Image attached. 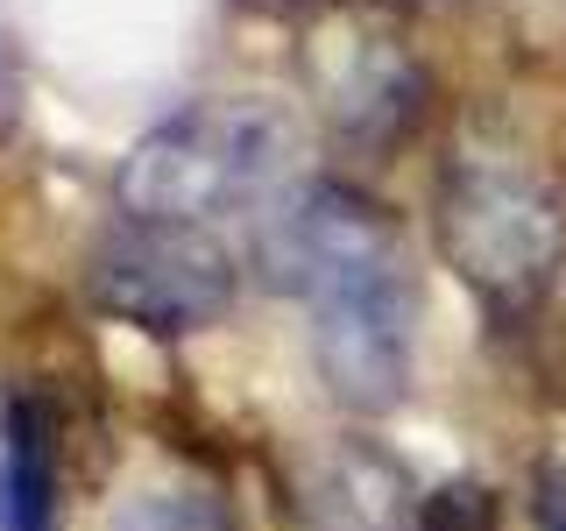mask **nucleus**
<instances>
[{
    "label": "nucleus",
    "instance_id": "obj_12",
    "mask_svg": "<svg viewBox=\"0 0 566 531\" xmlns=\"http://www.w3.org/2000/svg\"><path fill=\"white\" fill-rule=\"evenodd\" d=\"M411 8H418V0H411Z\"/></svg>",
    "mask_w": 566,
    "mask_h": 531
},
{
    "label": "nucleus",
    "instance_id": "obj_9",
    "mask_svg": "<svg viewBox=\"0 0 566 531\" xmlns=\"http://www.w3.org/2000/svg\"><path fill=\"white\" fill-rule=\"evenodd\" d=\"M418 531H495V496L489 482H447V489H432L424 496V510H418Z\"/></svg>",
    "mask_w": 566,
    "mask_h": 531
},
{
    "label": "nucleus",
    "instance_id": "obj_3",
    "mask_svg": "<svg viewBox=\"0 0 566 531\" xmlns=\"http://www.w3.org/2000/svg\"><path fill=\"white\" fill-rule=\"evenodd\" d=\"M432 235L489 319H531L566 256V206L517 142L460 135L432 185Z\"/></svg>",
    "mask_w": 566,
    "mask_h": 531
},
{
    "label": "nucleus",
    "instance_id": "obj_8",
    "mask_svg": "<svg viewBox=\"0 0 566 531\" xmlns=\"http://www.w3.org/2000/svg\"><path fill=\"white\" fill-rule=\"evenodd\" d=\"M106 531H234V524L206 489H142L135 503H120V518Z\"/></svg>",
    "mask_w": 566,
    "mask_h": 531
},
{
    "label": "nucleus",
    "instance_id": "obj_11",
    "mask_svg": "<svg viewBox=\"0 0 566 531\" xmlns=\"http://www.w3.org/2000/svg\"><path fill=\"white\" fill-rule=\"evenodd\" d=\"M255 8H297V0H255Z\"/></svg>",
    "mask_w": 566,
    "mask_h": 531
},
{
    "label": "nucleus",
    "instance_id": "obj_2",
    "mask_svg": "<svg viewBox=\"0 0 566 531\" xmlns=\"http://www.w3.org/2000/svg\"><path fill=\"white\" fill-rule=\"evenodd\" d=\"M297 170V114L270 93H212L177 106L120 156V220L212 227L270 206Z\"/></svg>",
    "mask_w": 566,
    "mask_h": 531
},
{
    "label": "nucleus",
    "instance_id": "obj_7",
    "mask_svg": "<svg viewBox=\"0 0 566 531\" xmlns=\"http://www.w3.org/2000/svg\"><path fill=\"white\" fill-rule=\"evenodd\" d=\"M0 531H64L57 518V425L35 389L0 412Z\"/></svg>",
    "mask_w": 566,
    "mask_h": 531
},
{
    "label": "nucleus",
    "instance_id": "obj_10",
    "mask_svg": "<svg viewBox=\"0 0 566 531\" xmlns=\"http://www.w3.org/2000/svg\"><path fill=\"white\" fill-rule=\"evenodd\" d=\"M531 518H538V531H566V468H559V460H545V468H538Z\"/></svg>",
    "mask_w": 566,
    "mask_h": 531
},
{
    "label": "nucleus",
    "instance_id": "obj_5",
    "mask_svg": "<svg viewBox=\"0 0 566 531\" xmlns=\"http://www.w3.org/2000/svg\"><path fill=\"white\" fill-rule=\"evenodd\" d=\"M305 64H312V85H318V106H326L333 135L354 142V149L403 142L424 114V93H432L411 43L389 22H368V14H333L312 35Z\"/></svg>",
    "mask_w": 566,
    "mask_h": 531
},
{
    "label": "nucleus",
    "instance_id": "obj_6",
    "mask_svg": "<svg viewBox=\"0 0 566 531\" xmlns=\"http://www.w3.org/2000/svg\"><path fill=\"white\" fill-rule=\"evenodd\" d=\"M291 510L305 531H418L424 496L376 439H326L312 460H297Z\"/></svg>",
    "mask_w": 566,
    "mask_h": 531
},
{
    "label": "nucleus",
    "instance_id": "obj_1",
    "mask_svg": "<svg viewBox=\"0 0 566 531\" xmlns=\"http://www.w3.org/2000/svg\"><path fill=\"white\" fill-rule=\"evenodd\" d=\"M255 262L270 291L312 312V362L347 412H397L411 389L418 277L397 212L340 177L283 191L262 220Z\"/></svg>",
    "mask_w": 566,
    "mask_h": 531
},
{
    "label": "nucleus",
    "instance_id": "obj_4",
    "mask_svg": "<svg viewBox=\"0 0 566 531\" xmlns=\"http://www.w3.org/2000/svg\"><path fill=\"white\" fill-rule=\"evenodd\" d=\"M241 291V270L212 227H170V220H120L85 256V298L106 319L177 341L212 326Z\"/></svg>",
    "mask_w": 566,
    "mask_h": 531
}]
</instances>
